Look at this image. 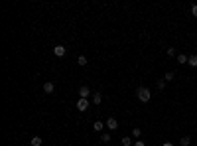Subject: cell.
<instances>
[{
    "label": "cell",
    "instance_id": "1",
    "mask_svg": "<svg viewBox=\"0 0 197 146\" xmlns=\"http://www.w3.org/2000/svg\"><path fill=\"white\" fill-rule=\"evenodd\" d=\"M136 95H138V101L140 103H148L150 99H152V91H150L148 87H138Z\"/></svg>",
    "mask_w": 197,
    "mask_h": 146
},
{
    "label": "cell",
    "instance_id": "2",
    "mask_svg": "<svg viewBox=\"0 0 197 146\" xmlns=\"http://www.w3.org/2000/svg\"><path fill=\"white\" fill-rule=\"evenodd\" d=\"M107 128H108V130H116V128H118V120H116L114 116L107 119Z\"/></svg>",
    "mask_w": 197,
    "mask_h": 146
},
{
    "label": "cell",
    "instance_id": "3",
    "mask_svg": "<svg viewBox=\"0 0 197 146\" xmlns=\"http://www.w3.org/2000/svg\"><path fill=\"white\" fill-rule=\"evenodd\" d=\"M65 53H67V48H65V45H55V48H53V55L63 57Z\"/></svg>",
    "mask_w": 197,
    "mask_h": 146
},
{
    "label": "cell",
    "instance_id": "4",
    "mask_svg": "<svg viewBox=\"0 0 197 146\" xmlns=\"http://www.w3.org/2000/svg\"><path fill=\"white\" fill-rule=\"evenodd\" d=\"M89 109V99H79L77 101V111H87Z\"/></svg>",
    "mask_w": 197,
    "mask_h": 146
},
{
    "label": "cell",
    "instance_id": "5",
    "mask_svg": "<svg viewBox=\"0 0 197 146\" xmlns=\"http://www.w3.org/2000/svg\"><path fill=\"white\" fill-rule=\"evenodd\" d=\"M89 95H91V89L87 85H83L81 89H79V99H89Z\"/></svg>",
    "mask_w": 197,
    "mask_h": 146
},
{
    "label": "cell",
    "instance_id": "6",
    "mask_svg": "<svg viewBox=\"0 0 197 146\" xmlns=\"http://www.w3.org/2000/svg\"><path fill=\"white\" fill-rule=\"evenodd\" d=\"M53 91H55V85H53L51 81H47V83H44V93H47V95H51Z\"/></svg>",
    "mask_w": 197,
    "mask_h": 146
},
{
    "label": "cell",
    "instance_id": "7",
    "mask_svg": "<svg viewBox=\"0 0 197 146\" xmlns=\"http://www.w3.org/2000/svg\"><path fill=\"white\" fill-rule=\"evenodd\" d=\"M104 126H107V124H104L103 120H95V123H93V130H97V132H103Z\"/></svg>",
    "mask_w": 197,
    "mask_h": 146
},
{
    "label": "cell",
    "instance_id": "8",
    "mask_svg": "<svg viewBox=\"0 0 197 146\" xmlns=\"http://www.w3.org/2000/svg\"><path fill=\"white\" fill-rule=\"evenodd\" d=\"M175 59H178V63L185 65V63H187V59H189V55H185V53H178V55H175Z\"/></svg>",
    "mask_w": 197,
    "mask_h": 146
},
{
    "label": "cell",
    "instance_id": "9",
    "mask_svg": "<svg viewBox=\"0 0 197 146\" xmlns=\"http://www.w3.org/2000/svg\"><path fill=\"white\" fill-rule=\"evenodd\" d=\"M30 144L32 146H41V144H44V140H41V136H33V138L30 140Z\"/></svg>",
    "mask_w": 197,
    "mask_h": 146
},
{
    "label": "cell",
    "instance_id": "10",
    "mask_svg": "<svg viewBox=\"0 0 197 146\" xmlns=\"http://www.w3.org/2000/svg\"><path fill=\"white\" fill-rule=\"evenodd\" d=\"M93 103L95 105H100V103H103V95L100 93H93Z\"/></svg>",
    "mask_w": 197,
    "mask_h": 146
},
{
    "label": "cell",
    "instance_id": "11",
    "mask_svg": "<svg viewBox=\"0 0 197 146\" xmlns=\"http://www.w3.org/2000/svg\"><path fill=\"white\" fill-rule=\"evenodd\" d=\"M187 65H189V67H197V55H189V59H187Z\"/></svg>",
    "mask_w": 197,
    "mask_h": 146
},
{
    "label": "cell",
    "instance_id": "12",
    "mask_svg": "<svg viewBox=\"0 0 197 146\" xmlns=\"http://www.w3.org/2000/svg\"><path fill=\"white\" fill-rule=\"evenodd\" d=\"M179 144H181V146H189L191 144V138H189V136H181V138H179Z\"/></svg>",
    "mask_w": 197,
    "mask_h": 146
},
{
    "label": "cell",
    "instance_id": "13",
    "mask_svg": "<svg viewBox=\"0 0 197 146\" xmlns=\"http://www.w3.org/2000/svg\"><path fill=\"white\" fill-rule=\"evenodd\" d=\"M174 77H175L174 71H167V73L164 75V81H166V83H170V81H174Z\"/></svg>",
    "mask_w": 197,
    "mask_h": 146
},
{
    "label": "cell",
    "instance_id": "14",
    "mask_svg": "<svg viewBox=\"0 0 197 146\" xmlns=\"http://www.w3.org/2000/svg\"><path fill=\"white\" fill-rule=\"evenodd\" d=\"M140 134H142V130H140V128H138V126H134V128H132V136H134V138L138 140V138H140Z\"/></svg>",
    "mask_w": 197,
    "mask_h": 146
},
{
    "label": "cell",
    "instance_id": "15",
    "mask_svg": "<svg viewBox=\"0 0 197 146\" xmlns=\"http://www.w3.org/2000/svg\"><path fill=\"white\" fill-rule=\"evenodd\" d=\"M77 63L81 65V67H85V65H87V57H85V55H79V57H77Z\"/></svg>",
    "mask_w": 197,
    "mask_h": 146
},
{
    "label": "cell",
    "instance_id": "16",
    "mask_svg": "<svg viewBox=\"0 0 197 146\" xmlns=\"http://www.w3.org/2000/svg\"><path fill=\"white\" fill-rule=\"evenodd\" d=\"M100 142H111V134H108V132H103V134H100Z\"/></svg>",
    "mask_w": 197,
    "mask_h": 146
},
{
    "label": "cell",
    "instance_id": "17",
    "mask_svg": "<svg viewBox=\"0 0 197 146\" xmlns=\"http://www.w3.org/2000/svg\"><path fill=\"white\" fill-rule=\"evenodd\" d=\"M134 142H132V138H130V136H124V138H122V146H132Z\"/></svg>",
    "mask_w": 197,
    "mask_h": 146
},
{
    "label": "cell",
    "instance_id": "18",
    "mask_svg": "<svg viewBox=\"0 0 197 146\" xmlns=\"http://www.w3.org/2000/svg\"><path fill=\"white\" fill-rule=\"evenodd\" d=\"M166 53H167V55H170V57L178 55V53H175V48H167V49H166Z\"/></svg>",
    "mask_w": 197,
    "mask_h": 146
},
{
    "label": "cell",
    "instance_id": "19",
    "mask_svg": "<svg viewBox=\"0 0 197 146\" xmlns=\"http://www.w3.org/2000/svg\"><path fill=\"white\" fill-rule=\"evenodd\" d=\"M191 16L197 18V4H191Z\"/></svg>",
    "mask_w": 197,
    "mask_h": 146
},
{
    "label": "cell",
    "instance_id": "20",
    "mask_svg": "<svg viewBox=\"0 0 197 146\" xmlns=\"http://www.w3.org/2000/svg\"><path fill=\"white\" fill-rule=\"evenodd\" d=\"M164 87H166V81H164V79H160V81H158V89H164Z\"/></svg>",
    "mask_w": 197,
    "mask_h": 146
},
{
    "label": "cell",
    "instance_id": "21",
    "mask_svg": "<svg viewBox=\"0 0 197 146\" xmlns=\"http://www.w3.org/2000/svg\"><path fill=\"white\" fill-rule=\"evenodd\" d=\"M132 146H146V142H144V140H140V138H138V140H136V142H134Z\"/></svg>",
    "mask_w": 197,
    "mask_h": 146
},
{
    "label": "cell",
    "instance_id": "22",
    "mask_svg": "<svg viewBox=\"0 0 197 146\" xmlns=\"http://www.w3.org/2000/svg\"><path fill=\"white\" fill-rule=\"evenodd\" d=\"M162 146H174V144H171V142H164V144H162Z\"/></svg>",
    "mask_w": 197,
    "mask_h": 146
}]
</instances>
